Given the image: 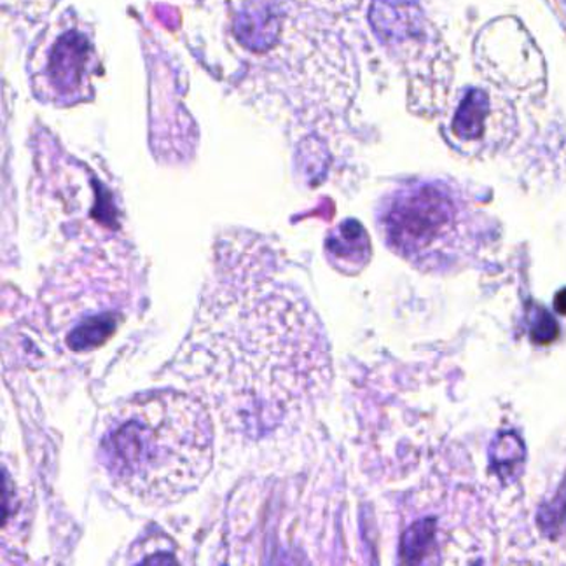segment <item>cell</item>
<instances>
[{"label": "cell", "instance_id": "7c38bea8", "mask_svg": "<svg viewBox=\"0 0 566 566\" xmlns=\"http://www.w3.org/2000/svg\"><path fill=\"white\" fill-rule=\"evenodd\" d=\"M11 2L13 11H21L23 14H46L48 9L51 8V0H4V4Z\"/></svg>", "mask_w": 566, "mask_h": 566}, {"label": "cell", "instance_id": "8fae6325", "mask_svg": "<svg viewBox=\"0 0 566 566\" xmlns=\"http://www.w3.org/2000/svg\"><path fill=\"white\" fill-rule=\"evenodd\" d=\"M559 327L547 310L535 308L532 313V327H530V337L535 345H551L554 339H558Z\"/></svg>", "mask_w": 566, "mask_h": 566}, {"label": "cell", "instance_id": "5b68a950", "mask_svg": "<svg viewBox=\"0 0 566 566\" xmlns=\"http://www.w3.org/2000/svg\"><path fill=\"white\" fill-rule=\"evenodd\" d=\"M331 264L345 275H357L371 261V240L357 221H343L325 240Z\"/></svg>", "mask_w": 566, "mask_h": 566}, {"label": "cell", "instance_id": "52a82bcc", "mask_svg": "<svg viewBox=\"0 0 566 566\" xmlns=\"http://www.w3.org/2000/svg\"><path fill=\"white\" fill-rule=\"evenodd\" d=\"M488 108H490L488 93L479 88L471 90L454 114L453 134L462 140L483 137Z\"/></svg>", "mask_w": 566, "mask_h": 566}, {"label": "cell", "instance_id": "8992f818", "mask_svg": "<svg viewBox=\"0 0 566 566\" xmlns=\"http://www.w3.org/2000/svg\"><path fill=\"white\" fill-rule=\"evenodd\" d=\"M420 11L415 0H376L373 6V23L379 34L405 39L417 32Z\"/></svg>", "mask_w": 566, "mask_h": 566}, {"label": "cell", "instance_id": "30bf717a", "mask_svg": "<svg viewBox=\"0 0 566 566\" xmlns=\"http://www.w3.org/2000/svg\"><path fill=\"white\" fill-rule=\"evenodd\" d=\"M525 460V446L514 433H502L496 438L492 448V462L499 465L500 474L504 475L505 469L513 471L517 462Z\"/></svg>", "mask_w": 566, "mask_h": 566}, {"label": "cell", "instance_id": "3957f363", "mask_svg": "<svg viewBox=\"0 0 566 566\" xmlns=\"http://www.w3.org/2000/svg\"><path fill=\"white\" fill-rule=\"evenodd\" d=\"M29 69L35 96L44 104L72 107L90 101L102 69L92 25L63 14L44 30Z\"/></svg>", "mask_w": 566, "mask_h": 566}, {"label": "cell", "instance_id": "9c48e42d", "mask_svg": "<svg viewBox=\"0 0 566 566\" xmlns=\"http://www.w3.org/2000/svg\"><path fill=\"white\" fill-rule=\"evenodd\" d=\"M433 542V521L424 520L412 525L402 537L400 554L406 563H420L430 553Z\"/></svg>", "mask_w": 566, "mask_h": 566}, {"label": "cell", "instance_id": "6da1fadb", "mask_svg": "<svg viewBox=\"0 0 566 566\" xmlns=\"http://www.w3.org/2000/svg\"><path fill=\"white\" fill-rule=\"evenodd\" d=\"M205 297L189 352L207 354L205 396L230 402L234 418L271 429L304 405V390L317 385L322 342L317 322L289 285L268 273L233 279Z\"/></svg>", "mask_w": 566, "mask_h": 566}, {"label": "cell", "instance_id": "277c9868", "mask_svg": "<svg viewBox=\"0 0 566 566\" xmlns=\"http://www.w3.org/2000/svg\"><path fill=\"white\" fill-rule=\"evenodd\" d=\"M453 221V205L438 189L421 186L391 201L384 217L388 245L400 254L418 255L429 249Z\"/></svg>", "mask_w": 566, "mask_h": 566}, {"label": "cell", "instance_id": "4fadbf2b", "mask_svg": "<svg viewBox=\"0 0 566 566\" xmlns=\"http://www.w3.org/2000/svg\"><path fill=\"white\" fill-rule=\"evenodd\" d=\"M554 308L559 315H565L566 317V289L559 291L556 296H554Z\"/></svg>", "mask_w": 566, "mask_h": 566}, {"label": "cell", "instance_id": "7a4b0ae2", "mask_svg": "<svg viewBox=\"0 0 566 566\" xmlns=\"http://www.w3.org/2000/svg\"><path fill=\"white\" fill-rule=\"evenodd\" d=\"M98 462L119 490L147 505L176 504L195 492L213 462V424L196 397L156 390L111 411Z\"/></svg>", "mask_w": 566, "mask_h": 566}, {"label": "cell", "instance_id": "ba28073f", "mask_svg": "<svg viewBox=\"0 0 566 566\" xmlns=\"http://www.w3.org/2000/svg\"><path fill=\"white\" fill-rule=\"evenodd\" d=\"M116 318L113 315H98V317L88 318L83 324L77 325L67 337L69 346L75 352L93 350L104 345L108 337L116 331Z\"/></svg>", "mask_w": 566, "mask_h": 566}]
</instances>
